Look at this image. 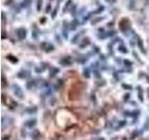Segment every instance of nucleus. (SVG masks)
<instances>
[{
  "instance_id": "20e7f679",
  "label": "nucleus",
  "mask_w": 149,
  "mask_h": 140,
  "mask_svg": "<svg viewBox=\"0 0 149 140\" xmlns=\"http://www.w3.org/2000/svg\"><path fill=\"white\" fill-rule=\"evenodd\" d=\"M25 35H26V32L24 29H19L18 30V36L20 39H23L25 37Z\"/></svg>"
},
{
  "instance_id": "f03ea898",
  "label": "nucleus",
  "mask_w": 149,
  "mask_h": 140,
  "mask_svg": "<svg viewBox=\"0 0 149 140\" xmlns=\"http://www.w3.org/2000/svg\"><path fill=\"white\" fill-rule=\"evenodd\" d=\"M130 26H131V23H130V19L127 18V17H123L120 19V21L118 23V27L122 32L128 31L130 28Z\"/></svg>"
},
{
  "instance_id": "f257e3e1",
  "label": "nucleus",
  "mask_w": 149,
  "mask_h": 140,
  "mask_svg": "<svg viewBox=\"0 0 149 140\" xmlns=\"http://www.w3.org/2000/svg\"><path fill=\"white\" fill-rule=\"evenodd\" d=\"M83 82L80 81V80H75L72 83V85L70 86L69 90H68V98L72 101L77 100L81 96V93L83 92Z\"/></svg>"
},
{
  "instance_id": "7ed1b4c3",
  "label": "nucleus",
  "mask_w": 149,
  "mask_h": 140,
  "mask_svg": "<svg viewBox=\"0 0 149 140\" xmlns=\"http://www.w3.org/2000/svg\"><path fill=\"white\" fill-rule=\"evenodd\" d=\"M2 102L4 103L6 106H8L9 108H13L16 107V102H14L11 98L7 96L6 94H2Z\"/></svg>"
},
{
  "instance_id": "39448f33",
  "label": "nucleus",
  "mask_w": 149,
  "mask_h": 140,
  "mask_svg": "<svg viewBox=\"0 0 149 140\" xmlns=\"http://www.w3.org/2000/svg\"><path fill=\"white\" fill-rule=\"evenodd\" d=\"M143 140H145V139H143Z\"/></svg>"
}]
</instances>
